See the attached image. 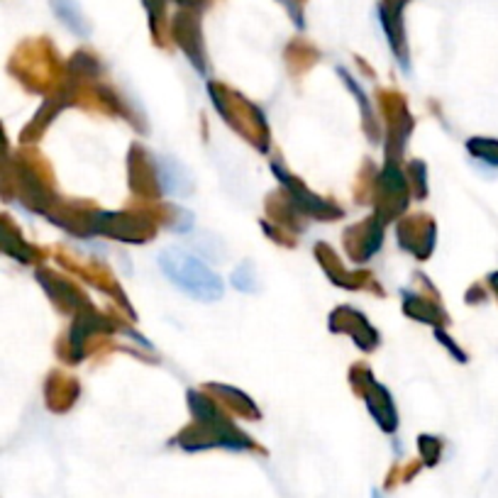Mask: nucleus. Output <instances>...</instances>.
Segmentation results:
<instances>
[{"mask_svg":"<svg viewBox=\"0 0 498 498\" xmlns=\"http://www.w3.org/2000/svg\"><path fill=\"white\" fill-rule=\"evenodd\" d=\"M159 266L166 273V279H171L181 291L191 293L194 298L217 301L223 296L220 276L210 272L201 259H195L194 254H186L181 249H166L159 257Z\"/></svg>","mask_w":498,"mask_h":498,"instance_id":"nucleus-1","label":"nucleus"},{"mask_svg":"<svg viewBox=\"0 0 498 498\" xmlns=\"http://www.w3.org/2000/svg\"><path fill=\"white\" fill-rule=\"evenodd\" d=\"M51 3H54V10L59 12V18L64 20L68 28L76 29L81 35H86V20H83V15H81V10H78V5L74 0H51Z\"/></svg>","mask_w":498,"mask_h":498,"instance_id":"nucleus-2","label":"nucleus"}]
</instances>
